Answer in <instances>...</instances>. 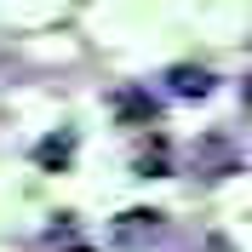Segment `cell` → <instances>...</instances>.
I'll return each mask as SVG.
<instances>
[{
    "instance_id": "cell-4",
    "label": "cell",
    "mask_w": 252,
    "mask_h": 252,
    "mask_svg": "<svg viewBox=\"0 0 252 252\" xmlns=\"http://www.w3.org/2000/svg\"><path fill=\"white\" fill-rule=\"evenodd\" d=\"M166 80H172L178 97H206V92H212V75H206V69H189V63H178Z\"/></svg>"
},
{
    "instance_id": "cell-3",
    "label": "cell",
    "mask_w": 252,
    "mask_h": 252,
    "mask_svg": "<svg viewBox=\"0 0 252 252\" xmlns=\"http://www.w3.org/2000/svg\"><path fill=\"white\" fill-rule=\"evenodd\" d=\"M69 155H75V132H52V138L34 149V160H40L46 172H63V166H69Z\"/></svg>"
},
{
    "instance_id": "cell-1",
    "label": "cell",
    "mask_w": 252,
    "mask_h": 252,
    "mask_svg": "<svg viewBox=\"0 0 252 252\" xmlns=\"http://www.w3.org/2000/svg\"><path fill=\"white\" fill-rule=\"evenodd\" d=\"M195 172L201 178H229V172H241V149L223 132H206L201 143H195Z\"/></svg>"
},
{
    "instance_id": "cell-5",
    "label": "cell",
    "mask_w": 252,
    "mask_h": 252,
    "mask_svg": "<svg viewBox=\"0 0 252 252\" xmlns=\"http://www.w3.org/2000/svg\"><path fill=\"white\" fill-rule=\"evenodd\" d=\"M115 109H121V121H138V126L155 121V103H149V92H121V97H115Z\"/></svg>"
},
{
    "instance_id": "cell-6",
    "label": "cell",
    "mask_w": 252,
    "mask_h": 252,
    "mask_svg": "<svg viewBox=\"0 0 252 252\" xmlns=\"http://www.w3.org/2000/svg\"><path fill=\"white\" fill-rule=\"evenodd\" d=\"M241 103H247V109H252V80H247V86H241Z\"/></svg>"
},
{
    "instance_id": "cell-2",
    "label": "cell",
    "mask_w": 252,
    "mask_h": 252,
    "mask_svg": "<svg viewBox=\"0 0 252 252\" xmlns=\"http://www.w3.org/2000/svg\"><path fill=\"white\" fill-rule=\"evenodd\" d=\"M160 212L155 206H132V212H121V218H115V241H121V247H143V241H155L160 235Z\"/></svg>"
}]
</instances>
